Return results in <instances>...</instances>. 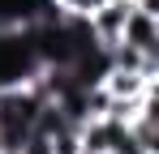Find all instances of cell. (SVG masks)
Returning <instances> with one entry per match:
<instances>
[{"instance_id":"1","label":"cell","mask_w":159,"mask_h":154,"mask_svg":"<svg viewBox=\"0 0 159 154\" xmlns=\"http://www.w3.org/2000/svg\"><path fill=\"white\" fill-rule=\"evenodd\" d=\"M129 0H103L90 17H86V30H90V39L99 43V47H116L120 43V30H125V17H129Z\"/></svg>"},{"instance_id":"2","label":"cell","mask_w":159,"mask_h":154,"mask_svg":"<svg viewBox=\"0 0 159 154\" xmlns=\"http://www.w3.org/2000/svg\"><path fill=\"white\" fill-rule=\"evenodd\" d=\"M120 43L142 56H159V13L151 9H129L125 30H120Z\"/></svg>"},{"instance_id":"3","label":"cell","mask_w":159,"mask_h":154,"mask_svg":"<svg viewBox=\"0 0 159 154\" xmlns=\"http://www.w3.org/2000/svg\"><path fill=\"white\" fill-rule=\"evenodd\" d=\"M99 86L107 90V99H146V94H155V81L151 77L125 73V69H107Z\"/></svg>"},{"instance_id":"4","label":"cell","mask_w":159,"mask_h":154,"mask_svg":"<svg viewBox=\"0 0 159 154\" xmlns=\"http://www.w3.org/2000/svg\"><path fill=\"white\" fill-rule=\"evenodd\" d=\"M52 4L65 13V17H82V22H86V17H90V13H95L103 0H52Z\"/></svg>"},{"instance_id":"5","label":"cell","mask_w":159,"mask_h":154,"mask_svg":"<svg viewBox=\"0 0 159 154\" xmlns=\"http://www.w3.org/2000/svg\"><path fill=\"white\" fill-rule=\"evenodd\" d=\"M0 154H4V141H0Z\"/></svg>"}]
</instances>
